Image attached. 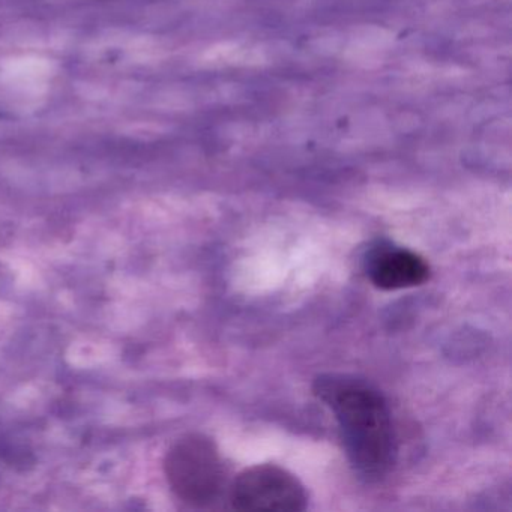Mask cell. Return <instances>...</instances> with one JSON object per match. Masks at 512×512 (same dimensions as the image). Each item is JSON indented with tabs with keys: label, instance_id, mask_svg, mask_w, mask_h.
Masks as SVG:
<instances>
[{
	"label": "cell",
	"instance_id": "cell-1",
	"mask_svg": "<svg viewBox=\"0 0 512 512\" xmlns=\"http://www.w3.org/2000/svg\"><path fill=\"white\" fill-rule=\"evenodd\" d=\"M316 394L334 412L353 466L370 478L385 475L394 463L395 437L383 395L346 376L320 377Z\"/></svg>",
	"mask_w": 512,
	"mask_h": 512
},
{
	"label": "cell",
	"instance_id": "cell-2",
	"mask_svg": "<svg viewBox=\"0 0 512 512\" xmlns=\"http://www.w3.org/2000/svg\"><path fill=\"white\" fill-rule=\"evenodd\" d=\"M164 473L173 494L191 508H211L226 487L223 458L205 434H187L173 443L164 458Z\"/></svg>",
	"mask_w": 512,
	"mask_h": 512
},
{
	"label": "cell",
	"instance_id": "cell-3",
	"mask_svg": "<svg viewBox=\"0 0 512 512\" xmlns=\"http://www.w3.org/2000/svg\"><path fill=\"white\" fill-rule=\"evenodd\" d=\"M229 500L241 511H304L308 496L301 481L283 467L257 464L236 476Z\"/></svg>",
	"mask_w": 512,
	"mask_h": 512
},
{
	"label": "cell",
	"instance_id": "cell-4",
	"mask_svg": "<svg viewBox=\"0 0 512 512\" xmlns=\"http://www.w3.org/2000/svg\"><path fill=\"white\" fill-rule=\"evenodd\" d=\"M368 275L382 290H400L419 286L430 277V266L413 251L389 248L377 251L368 262Z\"/></svg>",
	"mask_w": 512,
	"mask_h": 512
}]
</instances>
